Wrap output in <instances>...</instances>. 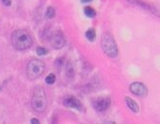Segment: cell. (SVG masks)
<instances>
[{
  "instance_id": "1",
  "label": "cell",
  "mask_w": 160,
  "mask_h": 124,
  "mask_svg": "<svg viewBox=\"0 0 160 124\" xmlns=\"http://www.w3.org/2000/svg\"><path fill=\"white\" fill-rule=\"evenodd\" d=\"M12 44L15 49L25 51L32 46L33 39L31 34L25 30H16L12 34Z\"/></svg>"
},
{
  "instance_id": "2",
  "label": "cell",
  "mask_w": 160,
  "mask_h": 124,
  "mask_svg": "<svg viewBox=\"0 0 160 124\" xmlns=\"http://www.w3.org/2000/svg\"><path fill=\"white\" fill-rule=\"evenodd\" d=\"M31 104L34 111L38 113H43L47 108V97L43 88L38 87L36 88L33 94Z\"/></svg>"
},
{
  "instance_id": "3",
  "label": "cell",
  "mask_w": 160,
  "mask_h": 124,
  "mask_svg": "<svg viewBox=\"0 0 160 124\" xmlns=\"http://www.w3.org/2000/svg\"><path fill=\"white\" fill-rule=\"evenodd\" d=\"M45 71V64L39 59H32L26 67V74L27 77L31 80L39 78Z\"/></svg>"
},
{
  "instance_id": "4",
  "label": "cell",
  "mask_w": 160,
  "mask_h": 124,
  "mask_svg": "<svg viewBox=\"0 0 160 124\" xmlns=\"http://www.w3.org/2000/svg\"><path fill=\"white\" fill-rule=\"evenodd\" d=\"M102 49L105 52L106 55L109 57H116L118 54V48L116 45V42L114 41L113 37L108 34H105L102 37L101 41Z\"/></svg>"
},
{
  "instance_id": "5",
  "label": "cell",
  "mask_w": 160,
  "mask_h": 124,
  "mask_svg": "<svg viewBox=\"0 0 160 124\" xmlns=\"http://www.w3.org/2000/svg\"><path fill=\"white\" fill-rule=\"evenodd\" d=\"M129 90L133 95H137V97H144L148 95V89L147 87L141 82H133L129 86Z\"/></svg>"
},
{
  "instance_id": "6",
  "label": "cell",
  "mask_w": 160,
  "mask_h": 124,
  "mask_svg": "<svg viewBox=\"0 0 160 124\" xmlns=\"http://www.w3.org/2000/svg\"><path fill=\"white\" fill-rule=\"evenodd\" d=\"M50 43H51V46L54 48V49H61L65 44V39H64L63 34H61L60 32H57V33H55L51 37Z\"/></svg>"
},
{
  "instance_id": "7",
  "label": "cell",
  "mask_w": 160,
  "mask_h": 124,
  "mask_svg": "<svg viewBox=\"0 0 160 124\" xmlns=\"http://www.w3.org/2000/svg\"><path fill=\"white\" fill-rule=\"evenodd\" d=\"M110 105V99L106 97H100L97 98L95 101L93 102L94 109L98 112H104L106 109H108Z\"/></svg>"
},
{
  "instance_id": "8",
  "label": "cell",
  "mask_w": 160,
  "mask_h": 124,
  "mask_svg": "<svg viewBox=\"0 0 160 124\" xmlns=\"http://www.w3.org/2000/svg\"><path fill=\"white\" fill-rule=\"evenodd\" d=\"M63 104L65 107L68 108H74V109H77L79 111L83 110V105H81V101L79 99H77L73 97H68L63 100Z\"/></svg>"
},
{
  "instance_id": "9",
  "label": "cell",
  "mask_w": 160,
  "mask_h": 124,
  "mask_svg": "<svg viewBox=\"0 0 160 124\" xmlns=\"http://www.w3.org/2000/svg\"><path fill=\"white\" fill-rule=\"evenodd\" d=\"M126 103H127V105H128V107L129 108V109L133 112V113H138L139 112V106H138V104L135 102L132 98H130V97H126Z\"/></svg>"
},
{
  "instance_id": "10",
  "label": "cell",
  "mask_w": 160,
  "mask_h": 124,
  "mask_svg": "<svg viewBox=\"0 0 160 124\" xmlns=\"http://www.w3.org/2000/svg\"><path fill=\"white\" fill-rule=\"evenodd\" d=\"M84 14L87 17L93 18L96 16V11L94 9H92L91 7H85L84 8Z\"/></svg>"
},
{
  "instance_id": "11",
  "label": "cell",
  "mask_w": 160,
  "mask_h": 124,
  "mask_svg": "<svg viewBox=\"0 0 160 124\" xmlns=\"http://www.w3.org/2000/svg\"><path fill=\"white\" fill-rule=\"evenodd\" d=\"M85 37L89 41H94L96 38V32L94 29H89L87 33H85Z\"/></svg>"
},
{
  "instance_id": "12",
  "label": "cell",
  "mask_w": 160,
  "mask_h": 124,
  "mask_svg": "<svg viewBox=\"0 0 160 124\" xmlns=\"http://www.w3.org/2000/svg\"><path fill=\"white\" fill-rule=\"evenodd\" d=\"M128 1L130 2V3H132V4H134V5H137V6L142 7L143 9H146V10H150V11H151V8L150 6H148V5H146V4L140 2V1H139V0H128Z\"/></svg>"
},
{
  "instance_id": "13",
  "label": "cell",
  "mask_w": 160,
  "mask_h": 124,
  "mask_svg": "<svg viewBox=\"0 0 160 124\" xmlns=\"http://www.w3.org/2000/svg\"><path fill=\"white\" fill-rule=\"evenodd\" d=\"M56 14V11L55 9L53 7H48L47 8V11H46V14H45V17L48 18V19H51L55 16Z\"/></svg>"
},
{
  "instance_id": "14",
  "label": "cell",
  "mask_w": 160,
  "mask_h": 124,
  "mask_svg": "<svg viewBox=\"0 0 160 124\" xmlns=\"http://www.w3.org/2000/svg\"><path fill=\"white\" fill-rule=\"evenodd\" d=\"M55 81H56V77L54 74H50L46 78H45V82L47 84H50V85L53 83H55Z\"/></svg>"
},
{
  "instance_id": "15",
  "label": "cell",
  "mask_w": 160,
  "mask_h": 124,
  "mask_svg": "<svg viewBox=\"0 0 160 124\" xmlns=\"http://www.w3.org/2000/svg\"><path fill=\"white\" fill-rule=\"evenodd\" d=\"M36 53H38V54H39V55H44V54H47L48 51L42 47H39L38 49H36Z\"/></svg>"
},
{
  "instance_id": "16",
  "label": "cell",
  "mask_w": 160,
  "mask_h": 124,
  "mask_svg": "<svg viewBox=\"0 0 160 124\" xmlns=\"http://www.w3.org/2000/svg\"><path fill=\"white\" fill-rule=\"evenodd\" d=\"M1 1H2V3H3L5 6H10L11 3H12L11 0H1Z\"/></svg>"
},
{
  "instance_id": "17",
  "label": "cell",
  "mask_w": 160,
  "mask_h": 124,
  "mask_svg": "<svg viewBox=\"0 0 160 124\" xmlns=\"http://www.w3.org/2000/svg\"><path fill=\"white\" fill-rule=\"evenodd\" d=\"M31 123H33V124H36V123H38V124H39V120H38V119H36V118H33L32 120H31Z\"/></svg>"
},
{
  "instance_id": "18",
  "label": "cell",
  "mask_w": 160,
  "mask_h": 124,
  "mask_svg": "<svg viewBox=\"0 0 160 124\" xmlns=\"http://www.w3.org/2000/svg\"><path fill=\"white\" fill-rule=\"evenodd\" d=\"M90 1H92V0H81V2H83V3H88Z\"/></svg>"
}]
</instances>
